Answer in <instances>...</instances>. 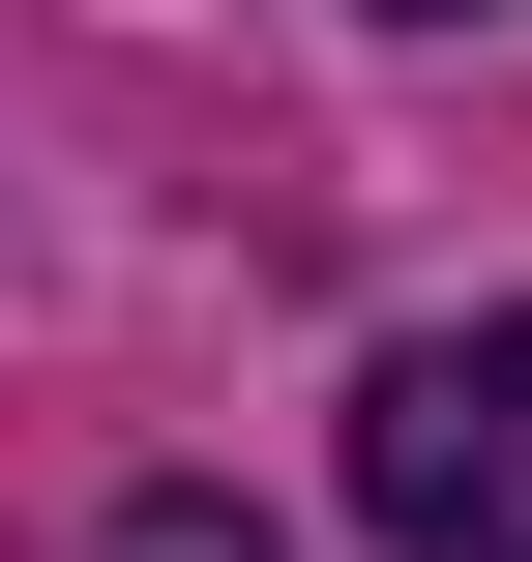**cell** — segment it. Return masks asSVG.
Wrapping results in <instances>:
<instances>
[{
	"label": "cell",
	"instance_id": "6da1fadb",
	"mask_svg": "<svg viewBox=\"0 0 532 562\" xmlns=\"http://www.w3.org/2000/svg\"><path fill=\"white\" fill-rule=\"evenodd\" d=\"M355 533L385 562H532V296L503 326H415L355 385Z\"/></svg>",
	"mask_w": 532,
	"mask_h": 562
},
{
	"label": "cell",
	"instance_id": "7a4b0ae2",
	"mask_svg": "<svg viewBox=\"0 0 532 562\" xmlns=\"http://www.w3.org/2000/svg\"><path fill=\"white\" fill-rule=\"evenodd\" d=\"M118 562H267V533H237V504H118Z\"/></svg>",
	"mask_w": 532,
	"mask_h": 562
},
{
	"label": "cell",
	"instance_id": "3957f363",
	"mask_svg": "<svg viewBox=\"0 0 532 562\" xmlns=\"http://www.w3.org/2000/svg\"><path fill=\"white\" fill-rule=\"evenodd\" d=\"M415 30H444V0H415Z\"/></svg>",
	"mask_w": 532,
	"mask_h": 562
}]
</instances>
